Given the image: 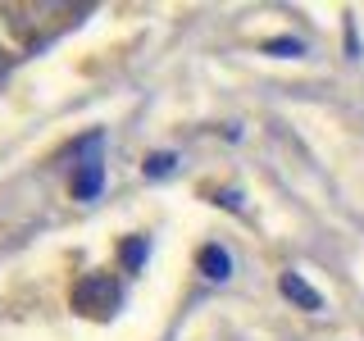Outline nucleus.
<instances>
[{
	"instance_id": "5",
	"label": "nucleus",
	"mask_w": 364,
	"mask_h": 341,
	"mask_svg": "<svg viewBox=\"0 0 364 341\" xmlns=\"http://www.w3.org/2000/svg\"><path fill=\"white\" fill-rule=\"evenodd\" d=\"M173 164H178L173 155H151V159H146V173H151V178H164V173H173Z\"/></svg>"
},
{
	"instance_id": "6",
	"label": "nucleus",
	"mask_w": 364,
	"mask_h": 341,
	"mask_svg": "<svg viewBox=\"0 0 364 341\" xmlns=\"http://www.w3.org/2000/svg\"><path fill=\"white\" fill-rule=\"evenodd\" d=\"M264 50L269 55H305V45L291 41V37H278V41H264Z\"/></svg>"
},
{
	"instance_id": "1",
	"label": "nucleus",
	"mask_w": 364,
	"mask_h": 341,
	"mask_svg": "<svg viewBox=\"0 0 364 341\" xmlns=\"http://www.w3.org/2000/svg\"><path fill=\"white\" fill-rule=\"evenodd\" d=\"M119 301H123V287H119V278H109V273H91V278H82L73 287V310L91 314V318H109L119 310Z\"/></svg>"
},
{
	"instance_id": "2",
	"label": "nucleus",
	"mask_w": 364,
	"mask_h": 341,
	"mask_svg": "<svg viewBox=\"0 0 364 341\" xmlns=\"http://www.w3.org/2000/svg\"><path fill=\"white\" fill-rule=\"evenodd\" d=\"M100 187H105V164H100V136L87 141V159L77 168V182H73V196L77 200H96Z\"/></svg>"
},
{
	"instance_id": "7",
	"label": "nucleus",
	"mask_w": 364,
	"mask_h": 341,
	"mask_svg": "<svg viewBox=\"0 0 364 341\" xmlns=\"http://www.w3.org/2000/svg\"><path fill=\"white\" fill-rule=\"evenodd\" d=\"M141 259H146V242L136 237V242L128 246V264H132V269H141Z\"/></svg>"
},
{
	"instance_id": "3",
	"label": "nucleus",
	"mask_w": 364,
	"mask_h": 341,
	"mask_svg": "<svg viewBox=\"0 0 364 341\" xmlns=\"http://www.w3.org/2000/svg\"><path fill=\"white\" fill-rule=\"evenodd\" d=\"M278 287H282V296H287L291 305H305V310H323V296H318L305 278H296V273H282Z\"/></svg>"
},
{
	"instance_id": "8",
	"label": "nucleus",
	"mask_w": 364,
	"mask_h": 341,
	"mask_svg": "<svg viewBox=\"0 0 364 341\" xmlns=\"http://www.w3.org/2000/svg\"><path fill=\"white\" fill-rule=\"evenodd\" d=\"M5 73H9V55L0 50V77H5Z\"/></svg>"
},
{
	"instance_id": "4",
	"label": "nucleus",
	"mask_w": 364,
	"mask_h": 341,
	"mask_svg": "<svg viewBox=\"0 0 364 341\" xmlns=\"http://www.w3.org/2000/svg\"><path fill=\"white\" fill-rule=\"evenodd\" d=\"M196 264H200V273L205 278H214V282H223L228 273H232V255H228L223 246H205L200 255H196Z\"/></svg>"
}]
</instances>
